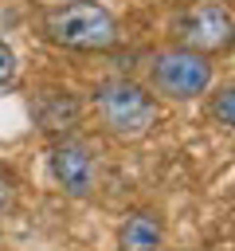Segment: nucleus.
Returning <instances> with one entry per match:
<instances>
[{
    "label": "nucleus",
    "instance_id": "f257e3e1",
    "mask_svg": "<svg viewBox=\"0 0 235 251\" xmlns=\"http://www.w3.org/2000/svg\"><path fill=\"white\" fill-rule=\"evenodd\" d=\"M43 35L67 51H110L118 43V20L98 0H63L43 12Z\"/></svg>",
    "mask_w": 235,
    "mask_h": 251
},
{
    "label": "nucleus",
    "instance_id": "f03ea898",
    "mask_svg": "<svg viewBox=\"0 0 235 251\" xmlns=\"http://www.w3.org/2000/svg\"><path fill=\"white\" fill-rule=\"evenodd\" d=\"M94 114H98V122H102V129L110 137H118V141H141L157 126L161 106H157V98L141 82L114 75V78H102L94 86Z\"/></svg>",
    "mask_w": 235,
    "mask_h": 251
},
{
    "label": "nucleus",
    "instance_id": "7ed1b4c3",
    "mask_svg": "<svg viewBox=\"0 0 235 251\" xmlns=\"http://www.w3.org/2000/svg\"><path fill=\"white\" fill-rule=\"evenodd\" d=\"M212 59L200 55V51H188V47H168V51H157L153 63H149V82L157 94L172 98V102H192L200 98L208 86H212Z\"/></svg>",
    "mask_w": 235,
    "mask_h": 251
},
{
    "label": "nucleus",
    "instance_id": "20e7f679",
    "mask_svg": "<svg viewBox=\"0 0 235 251\" xmlns=\"http://www.w3.org/2000/svg\"><path fill=\"white\" fill-rule=\"evenodd\" d=\"M172 39L176 47H188V51H200V55H215V51H227L231 39H235V16L223 0H200L184 12H176L172 20Z\"/></svg>",
    "mask_w": 235,
    "mask_h": 251
},
{
    "label": "nucleus",
    "instance_id": "39448f33",
    "mask_svg": "<svg viewBox=\"0 0 235 251\" xmlns=\"http://www.w3.org/2000/svg\"><path fill=\"white\" fill-rule=\"evenodd\" d=\"M47 169H51V180L67 192V196H90L94 192V180H98V165H94V153L86 141L63 133L51 141L47 149Z\"/></svg>",
    "mask_w": 235,
    "mask_h": 251
},
{
    "label": "nucleus",
    "instance_id": "423d86ee",
    "mask_svg": "<svg viewBox=\"0 0 235 251\" xmlns=\"http://www.w3.org/2000/svg\"><path fill=\"white\" fill-rule=\"evenodd\" d=\"M164 239V220L153 208H133L121 216L118 227V251H161Z\"/></svg>",
    "mask_w": 235,
    "mask_h": 251
},
{
    "label": "nucleus",
    "instance_id": "0eeeda50",
    "mask_svg": "<svg viewBox=\"0 0 235 251\" xmlns=\"http://www.w3.org/2000/svg\"><path fill=\"white\" fill-rule=\"evenodd\" d=\"M78 118H82V102L70 90H43L35 98V122L51 137L70 133V126H78Z\"/></svg>",
    "mask_w": 235,
    "mask_h": 251
},
{
    "label": "nucleus",
    "instance_id": "6e6552de",
    "mask_svg": "<svg viewBox=\"0 0 235 251\" xmlns=\"http://www.w3.org/2000/svg\"><path fill=\"white\" fill-rule=\"evenodd\" d=\"M212 118H215L223 129L235 126V90H231V86H219V90L212 94Z\"/></svg>",
    "mask_w": 235,
    "mask_h": 251
},
{
    "label": "nucleus",
    "instance_id": "1a4fd4ad",
    "mask_svg": "<svg viewBox=\"0 0 235 251\" xmlns=\"http://www.w3.org/2000/svg\"><path fill=\"white\" fill-rule=\"evenodd\" d=\"M16 71H20V59H16V51L0 39V86H8V82L16 78Z\"/></svg>",
    "mask_w": 235,
    "mask_h": 251
},
{
    "label": "nucleus",
    "instance_id": "9d476101",
    "mask_svg": "<svg viewBox=\"0 0 235 251\" xmlns=\"http://www.w3.org/2000/svg\"><path fill=\"white\" fill-rule=\"evenodd\" d=\"M12 200H16V184H12V176L0 169V212H8Z\"/></svg>",
    "mask_w": 235,
    "mask_h": 251
}]
</instances>
